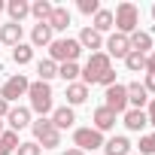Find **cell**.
Returning a JSON list of instances; mask_svg holds the SVG:
<instances>
[{
	"label": "cell",
	"instance_id": "obj_16",
	"mask_svg": "<svg viewBox=\"0 0 155 155\" xmlns=\"http://www.w3.org/2000/svg\"><path fill=\"white\" fill-rule=\"evenodd\" d=\"M73 122H76V113H73V107H58V110H52V125H55L58 131L70 128Z\"/></svg>",
	"mask_w": 155,
	"mask_h": 155
},
{
	"label": "cell",
	"instance_id": "obj_12",
	"mask_svg": "<svg viewBox=\"0 0 155 155\" xmlns=\"http://www.w3.org/2000/svg\"><path fill=\"white\" fill-rule=\"evenodd\" d=\"M128 88V107L131 110H143V104H149V91L140 85V82H131V85H125Z\"/></svg>",
	"mask_w": 155,
	"mask_h": 155
},
{
	"label": "cell",
	"instance_id": "obj_39",
	"mask_svg": "<svg viewBox=\"0 0 155 155\" xmlns=\"http://www.w3.org/2000/svg\"><path fill=\"white\" fill-rule=\"evenodd\" d=\"M0 155H9V149H6V146H3V143H0Z\"/></svg>",
	"mask_w": 155,
	"mask_h": 155
},
{
	"label": "cell",
	"instance_id": "obj_10",
	"mask_svg": "<svg viewBox=\"0 0 155 155\" xmlns=\"http://www.w3.org/2000/svg\"><path fill=\"white\" fill-rule=\"evenodd\" d=\"M6 122H9V128L18 134L21 128L31 125V110H28V107H12V110L6 113Z\"/></svg>",
	"mask_w": 155,
	"mask_h": 155
},
{
	"label": "cell",
	"instance_id": "obj_9",
	"mask_svg": "<svg viewBox=\"0 0 155 155\" xmlns=\"http://www.w3.org/2000/svg\"><path fill=\"white\" fill-rule=\"evenodd\" d=\"M128 52H131V43H128L125 34H113V37L107 40V55H110V58H125Z\"/></svg>",
	"mask_w": 155,
	"mask_h": 155
},
{
	"label": "cell",
	"instance_id": "obj_3",
	"mask_svg": "<svg viewBox=\"0 0 155 155\" xmlns=\"http://www.w3.org/2000/svg\"><path fill=\"white\" fill-rule=\"evenodd\" d=\"M28 97H31V110L40 113V119H46V113H52V85L49 82H31L28 85Z\"/></svg>",
	"mask_w": 155,
	"mask_h": 155
},
{
	"label": "cell",
	"instance_id": "obj_41",
	"mask_svg": "<svg viewBox=\"0 0 155 155\" xmlns=\"http://www.w3.org/2000/svg\"><path fill=\"white\" fill-rule=\"evenodd\" d=\"M0 9H6V3H3V0H0Z\"/></svg>",
	"mask_w": 155,
	"mask_h": 155
},
{
	"label": "cell",
	"instance_id": "obj_8",
	"mask_svg": "<svg viewBox=\"0 0 155 155\" xmlns=\"http://www.w3.org/2000/svg\"><path fill=\"white\" fill-rule=\"evenodd\" d=\"M104 97H107V104H104V107H107V110H113L116 116L128 110V88H125V85H119V82H116V85H110Z\"/></svg>",
	"mask_w": 155,
	"mask_h": 155
},
{
	"label": "cell",
	"instance_id": "obj_36",
	"mask_svg": "<svg viewBox=\"0 0 155 155\" xmlns=\"http://www.w3.org/2000/svg\"><path fill=\"white\" fill-rule=\"evenodd\" d=\"M146 119H149V125L155 128V97L149 101V113H146Z\"/></svg>",
	"mask_w": 155,
	"mask_h": 155
},
{
	"label": "cell",
	"instance_id": "obj_22",
	"mask_svg": "<svg viewBox=\"0 0 155 155\" xmlns=\"http://www.w3.org/2000/svg\"><path fill=\"white\" fill-rule=\"evenodd\" d=\"M104 149H107V155H128L131 152V140L128 137H110L104 143Z\"/></svg>",
	"mask_w": 155,
	"mask_h": 155
},
{
	"label": "cell",
	"instance_id": "obj_27",
	"mask_svg": "<svg viewBox=\"0 0 155 155\" xmlns=\"http://www.w3.org/2000/svg\"><path fill=\"white\" fill-rule=\"evenodd\" d=\"M125 67H128L131 73H137V70H146V55L128 52V55H125Z\"/></svg>",
	"mask_w": 155,
	"mask_h": 155
},
{
	"label": "cell",
	"instance_id": "obj_6",
	"mask_svg": "<svg viewBox=\"0 0 155 155\" xmlns=\"http://www.w3.org/2000/svg\"><path fill=\"white\" fill-rule=\"evenodd\" d=\"M28 76H21V73H15V76H9V79L3 82V88H0V97H3L6 104H12V101H18L21 94H28Z\"/></svg>",
	"mask_w": 155,
	"mask_h": 155
},
{
	"label": "cell",
	"instance_id": "obj_25",
	"mask_svg": "<svg viewBox=\"0 0 155 155\" xmlns=\"http://www.w3.org/2000/svg\"><path fill=\"white\" fill-rule=\"evenodd\" d=\"M12 61H15V64H31V61H34V46L18 43V46L12 49Z\"/></svg>",
	"mask_w": 155,
	"mask_h": 155
},
{
	"label": "cell",
	"instance_id": "obj_40",
	"mask_svg": "<svg viewBox=\"0 0 155 155\" xmlns=\"http://www.w3.org/2000/svg\"><path fill=\"white\" fill-rule=\"evenodd\" d=\"M0 134H3V119H0Z\"/></svg>",
	"mask_w": 155,
	"mask_h": 155
},
{
	"label": "cell",
	"instance_id": "obj_43",
	"mask_svg": "<svg viewBox=\"0 0 155 155\" xmlns=\"http://www.w3.org/2000/svg\"><path fill=\"white\" fill-rule=\"evenodd\" d=\"M0 67H3V64H0Z\"/></svg>",
	"mask_w": 155,
	"mask_h": 155
},
{
	"label": "cell",
	"instance_id": "obj_5",
	"mask_svg": "<svg viewBox=\"0 0 155 155\" xmlns=\"http://www.w3.org/2000/svg\"><path fill=\"white\" fill-rule=\"evenodd\" d=\"M34 143L40 146V149H55V146H61V131L52 125V119H37L34 125Z\"/></svg>",
	"mask_w": 155,
	"mask_h": 155
},
{
	"label": "cell",
	"instance_id": "obj_32",
	"mask_svg": "<svg viewBox=\"0 0 155 155\" xmlns=\"http://www.w3.org/2000/svg\"><path fill=\"white\" fill-rule=\"evenodd\" d=\"M18 155H43V149L37 143H18Z\"/></svg>",
	"mask_w": 155,
	"mask_h": 155
},
{
	"label": "cell",
	"instance_id": "obj_42",
	"mask_svg": "<svg viewBox=\"0 0 155 155\" xmlns=\"http://www.w3.org/2000/svg\"><path fill=\"white\" fill-rule=\"evenodd\" d=\"M152 18H155V6H152Z\"/></svg>",
	"mask_w": 155,
	"mask_h": 155
},
{
	"label": "cell",
	"instance_id": "obj_7",
	"mask_svg": "<svg viewBox=\"0 0 155 155\" xmlns=\"http://www.w3.org/2000/svg\"><path fill=\"white\" fill-rule=\"evenodd\" d=\"M73 143H76V149H101L104 146V134L101 131H94V128H76L73 131Z\"/></svg>",
	"mask_w": 155,
	"mask_h": 155
},
{
	"label": "cell",
	"instance_id": "obj_23",
	"mask_svg": "<svg viewBox=\"0 0 155 155\" xmlns=\"http://www.w3.org/2000/svg\"><path fill=\"white\" fill-rule=\"evenodd\" d=\"M97 34H107V31H113L116 28V21H113V12L110 9H97L94 12V25H91Z\"/></svg>",
	"mask_w": 155,
	"mask_h": 155
},
{
	"label": "cell",
	"instance_id": "obj_21",
	"mask_svg": "<svg viewBox=\"0 0 155 155\" xmlns=\"http://www.w3.org/2000/svg\"><path fill=\"white\" fill-rule=\"evenodd\" d=\"M6 12H9V21H21L25 15H31V3H28V0H9V3H6Z\"/></svg>",
	"mask_w": 155,
	"mask_h": 155
},
{
	"label": "cell",
	"instance_id": "obj_13",
	"mask_svg": "<svg viewBox=\"0 0 155 155\" xmlns=\"http://www.w3.org/2000/svg\"><path fill=\"white\" fill-rule=\"evenodd\" d=\"M64 97H67V107H79V104L88 101V85H82V82H70L67 91H64Z\"/></svg>",
	"mask_w": 155,
	"mask_h": 155
},
{
	"label": "cell",
	"instance_id": "obj_33",
	"mask_svg": "<svg viewBox=\"0 0 155 155\" xmlns=\"http://www.w3.org/2000/svg\"><path fill=\"white\" fill-rule=\"evenodd\" d=\"M101 85H107V88H110V85H116V70H107V73L101 76Z\"/></svg>",
	"mask_w": 155,
	"mask_h": 155
},
{
	"label": "cell",
	"instance_id": "obj_24",
	"mask_svg": "<svg viewBox=\"0 0 155 155\" xmlns=\"http://www.w3.org/2000/svg\"><path fill=\"white\" fill-rule=\"evenodd\" d=\"M52 3H49V0H34V3H31V15L37 18V21H49V15H52Z\"/></svg>",
	"mask_w": 155,
	"mask_h": 155
},
{
	"label": "cell",
	"instance_id": "obj_28",
	"mask_svg": "<svg viewBox=\"0 0 155 155\" xmlns=\"http://www.w3.org/2000/svg\"><path fill=\"white\" fill-rule=\"evenodd\" d=\"M58 76L70 85V82H76V76H79V64H61L58 67Z\"/></svg>",
	"mask_w": 155,
	"mask_h": 155
},
{
	"label": "cell",
	"instance_id": "obj_11",
	"mask_svg": "<svg viewBox=\"0 0 155 155\" xmlns=\"http://www.w3.org/2000/svg\"><path fill=\"white\" fill-rule=\"evenodd\" d=\"M91 122H94V131H113L116 128V113L113 110H107V107H97L94 110V116H91Z\"/></svg>",
	"mask_w": 155,
	"mask_h": 155
},
{
	"label": "cell",
	"instance_id": "obj_4",
	"mask_svg": "<svg viewBox=\"0 0 155 155\" xmlns=\"http://www.w3.org/2000/svg\"><path fill=\"white\" fill-rule=\"evenodd\" d=\"M113 21H116V28H119V34H125V37H131L134 31H137V25H140V9L134 6V3H119L116 6V12H113Z\"/></svg>",
	"mask_w": 155,
	"mask_h": 155
},
{
	"label": "cell",
	"instance_id": "obj_30",
	"mask_svg": "<svg viewBox=\"0 0 155 155\" xmlns=\"http://www.w3.org/2000/svg\"><path fill=\"white\" fill-rule=\"evenodd\" d=\"M140 152H143V155H155V134L140 137Z\"/></svg>",
	"mask_w": 155,
	"mask_h": 155
},
{
	"label": "cell",
	"instance_id": "obj_1",
	"mask_svg": "<svg viewBox=\"0 0 155 155\" xmlns=\"http://www.w3.org/2000/svg\"><path fill=\"white\" fill-rule=\"evenodd\" d=\"M49 55H52L49 61H55V64H76V58L82 55V46L73 37H61V40H52Z\"/></svg>",
	"mask_w": 155,
	"mask_h": 155
},
{
	"label": "cell",
	"instance_id": "obj_14",
	"mask_svg": "<svg viewBox=\"0 0 155 155\" xmlns=\"http://www.w3.org/2000/svg\"><path fill=\"white\" fill-rule=\"evenodd\" d=\"M128 43H131V52H137V55H149L152 52V37L146 31H134L128 37Z\"/></svg>",
	"mask_w": 155,
	"mask_h": 155
},
{
	"label": "cell",
	"instance_id": "obj_19",
	"mask_svg": "<svg viewBox=\"0 0 155 155\" xmlns=\"http://www.w3.org/2000/svg\"><path fill=\"white\" fill-rule=\"evenodd\" d=\"M52 31H67L70 28V12L64 9V6H55L52 9V15H49V21H46Z\"/></svg>",
	"mask_w": 155,
	"mask_h": 155
},
{
	"label": "cell",
	"instance_id": "obj_20",
	"mask_svg": "<svg viewBox=\"0 0 155 155\" xmlns=\"http://www.w3.org/2000/svg\"><path fill=\"white\" fill-rule=\"evenodd\" d=\"M146 125H149V119L143 110H125V128L128 131H143Z\"/></svg>",
	"mask_w": 155,
	"mask_h": 155
},
{
	"label": "cell",
	"instance_id": "obj_29",
	"mask_svg": "<svg viewBox=\"0 0 155 155\" xmlns=\"http://www.w3.org/2000/svg\"><path fill=\"white\" fill-rule=\"evenodd\" d=\"M0 143L12 152V149H18V134H15V131H3V134H0Z\"/></svg>",
	"mask_w": 155,
	"mask_h": 155
},
{
	"label": "cell",
	"instance_id": "obj_15",
	"mask_svg": "<svg viewBox=\"0 0 155 155\" xmlns=\"http://www.w3.org/2000/svg\"><path fill=\"white\" fill-rule=\"evenodd\" d=\"M55 31L46 25V21H40V25H34V31H31V46H52V37Z\"/></svg>",
	"mask_w": 155,
	"mask_h": 155
},
{
	"label": "cell",
	"instance_id": "obj_18",
	"mask_svg": "<svg viewBox=\"0 0 155 155\" xmlns=\"http://www.w3.org/2000/svg\"><path fill=\"white\" fill-rule=\"evenodd\" d=\"M0 43H6V46H18L21 43V25H15V21H9V25H3L0 28Z\"/></svg>",
	"mask_w": 155,
	"mask_h": 155
},
{
	"label": "cell",
	"instance_id": "obj_38",
	"mask_svg": "<svg viewBox=\"0 0 155 155\" xmlns=\"http://www.w3.org/2000/svg\"><path fill=\"white\" fill-rule=\"evenodd\" d=\"M64 155H85V152H82V149H67Z\"/></svg>",
	"mask_w": 155,
	"mask_h": 155
},
{
	"label": "cell",
	"instance_id": "obj_34",
	"mask_svg": "<svg viewBox=\"0 0 155 155\" xmlns=\"http://www.w3.org/2000/svg\"><path fill=\"white\" fill-rule=\"evenodd\" d=\"M146 91H155V73H146V82H143Z\"/></svg>",
	"mask_w": 155,
	"mask_h": 155
},
{
	"label": "cell",
	"instance_id": "obj_17",
	"mask_svg": "<svg viewBox=\"0 0 155 155\" xmlns=\"http://www.w3.org/2000/svg\"><path fill=\"white\" fill-rule=\"evenodd\" d=\"M79 46H82V49H91V52H97V49L104 46V37H101L94 28H82V31H79Z\"/></svg>",
	"mask_w": 155,
	"mask_h": 155
},
{
	"label": "cell",
	"instance_id": "obj_31",
	"mask_svg": "<svg viewBox=\"0 0 155 155\" xmlns=\"http://www.w3.org/2000/svg\"><path fill=\"white\" fill-rule=\"evenodd\" d=\"M97 9H101L97 0H79V12H82V15H94Z\"/></svg>",
	"mask_w": 155,
	"mask_h": 155
},
{
	"label": "cell",
	"instance_id": "obj_35",
	"mask_svg": "<svg viewBox=\"0 0 155 155\" xmlns=\"http://www.w3.org/2000/svg\"><path fill=\"white\" fill-rule=\"evenodd\" d=\"M146 73H155V52L146 55Z\"/></svg>",
	"mask_w": 155,
	"mask_h": 155
},
{
	"label": "cell",
	"instance_id": "obj_2",
	"mask_svg": "<svg viewBox=\"0 0 155 155\" xmlns=\"http://www.w3.org/2000/svg\"><path fill=\"white\" fill-rule=\"evenodd\" d=\"M107 70H113L110 55H107V52H91V55H88V61H85V67L79 70L82 85H97V82H101V76H104Z\"/></svg>",
	"mask_w": 155,
	"mask_h": 155
},
{
	"label": "cell",
	"instance_id": "obj_37",
	"mask_svg": "<svg viewBox=\"0 0 155 155\" xmlns=\"http://www.w3.org/2000/svg\"><path fill=\"white\" fill-rule=\"evenodd\" d=\"M6 113H9V104H6L3 97H0V119H6Z\"/></svg>",
	"mask_w": 155,
	"mask_h": 155
},
{
	"label": "cell",
	"instance_id": "obj_26",
	"mask_svg": "<svg viewBox=\"0 0 155 155\" xmlns=\"http://www.w3.org/2000/svg\"><path fill=\"white\" fill-rule=\"evenodd\" d=\"M37 73H40V82H49V79L58 76V64L55 61H40L37 64Z\"/></svg>",
	"mask_w": 155,
	"mask_h": 155
}]
</instances>
